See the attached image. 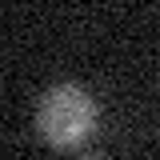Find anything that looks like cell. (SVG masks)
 <instances>
[{"label":"cell","mask_w":160,"mask_h":160,"mask_svg":"<svg viewBox=\"0 0 160 160\" xmlns=\"http://www.w3.org/2000/svg\"><path fill=\"white\" fill-rule=\"evenodd\" d=\"M100 104L80 84H52L36 104V132L56 152H76L96 136Z\"/></svg>","instance_id":"cell-1"},{"label":"cell","mask_w":160,"mask_h":160,"mask_svg":"<svg viewBox=\"0 0 160 160\" xmlns=\"http://www.w3.org/2000/svg\"><path fill=\"white\" fill-rule=\"evenodd\" d=\"M80 160H112V156H104V152H84Z\"/></svg>","instance_id":"cell-2"}]
</instances>
